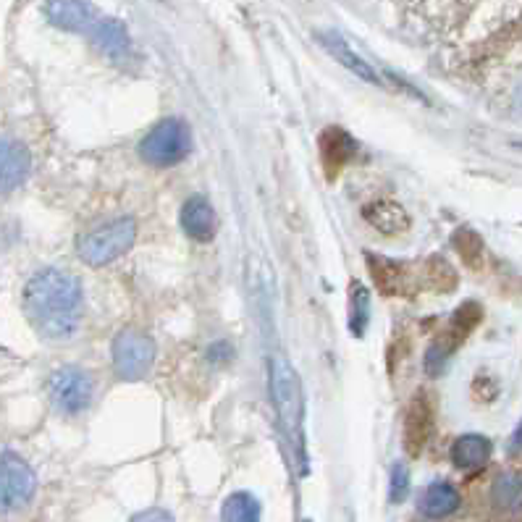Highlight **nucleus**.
Returning a JSON list of instances; mask_svg holds the SVG:
<instances>
[{
	"mask_svg": "<svg viewBox=\"0 0 522 522\" xmlns=\"http://www.w3.org/2000/svg\"><path fill=\"white\" fill-rule=\"evenodd\" d=\"M32 171V155L27 145L14 137H0V197L24 187Z\"/></svg>",
	"mask_w": 522,
	"mask_h": 522,
	"instance_id": "11",
	"label": "nucleus"
},
{
	"mask_svg": "<svg viewBox=\"0 0 522 522\" xmlns=\"http://www.w3.org/2000/svg\"><path fill=\"white\" fill-rule=\"evenodd\" d=\"M192 150L189 126L179 119H163L142 137L140 158L153 168H171Z\"/></svg>",
	"mask_w": 522,
	"mask_h": 522,
	"instance_id": "5",
	"label": "nucleus"
},
{
	"mask_svg": "<svg viewBox=\"0 0 522 522\" xmlns=\"http://www.w3.org/2000/svg\"><path fill=\"white\" fill-rule=\"evenodd\" d=\"M37 475L16 452H0V515H16L35 499Z\"/></svg>",
	"mask_w": 522,
	"mask_h": 522,
	"instance_id": "7",
	"label": "nucleus"
},
{
	"mask_svg": "<svg viewBox=\"0 0 522 522\" xmlns=\"http://www.w3.org/2000/svg\"><path fill=\"white\" fill-rule=\"evenodd\" d=\"M134 239H137L134 218L119 216L82 234L77 239V255L82 258V263L92 265V268H103V265L119 260L121 255L132 250Z\"/></svg>",
	"mask_w": 522,
	"mask_h": 522,
	"instance_id": "3",
	"label": "nucleus"
},
{
	"mask_svg": "<svg viewBox=\"0 0 522 522\" xmlns=\"http://www.w3.org/2000/svg\"><path fill=\"white\" fill-rule=\"evenodd\" d=\"M491 502L499 512L515 515L522 509V473H504L491 488Z\"/></svg>",
	"mask_w": 522,
	"mask_h": 522,
	"instance_id": "20",
	"label": "nucleus"
},
{
	"mask_svg": "<svg viewBox=\"0 0 522 522\" xmlns=\"http://www.w3.org/2000/svg\"><path fill=\"white\" fill-rule=\"evenodd\" d=\"M362 218L383 237H399L410 231V213L394 200H373L362 208Z\"/></svg>",
	"mask_w": 522,
	"mask_h": 522,
	"instance_id": "16",
	"label": "nucleus"
},
{
	"mask_svg": "<svg viewBox=\"0 0 522 522\" xmlns=\"http://www.w3.org/2000/svg\"><path fill=\"white\" fill-rule=\"evenodd\" d=\"M21 305L42 339L63 342L77 334L82 323L84 289L74 273L61 268H40L29 276Z\"/></svg>",
	"mask_w": 522,
	"mask_h": 522,
	"instance_id": "1",
	"label": "nucleus"
},
{
	"mask_svg": "<svg viewBox=\"0 0 522 522\" xmlns=\"http://www.w3.org/2000/svg\"><path fill=\"white\" fill-rule=\"evenodd\" d=\"M318 40L323 42V48L331 53V56L336 58V61L342 63L344 69H349L355 77H360L362 82H368V84H376V87H381L383 79L378 77V71L370 66L365 58L357 53L352 45H349L347 40H344L342 35H336V32H323V35H318Z\"/></svg>",
	"mask_w": 522,
	"mask_h": 522,
	"instance_id": "17",
	"label": "nucleus"
},
{
	"mask_svg": "<svg viewBox=\"0 0 522 522\" xmlns=\"http://www.w3.org/2000/svg\"><path fill=\"white\" fill-rule=\"evenodd\" d=\"M433 433V402L425 391H418L415 397L410 399L407 410H404V423H402V441L404 449L418 457L425 449V444L431 441Z\"/></svg>",
	"mask_w": 522,
	"mask_h": 522,
	"instance_id": "9",
	"label": "nucleus"
},
{
	"mask_svg": "<svg viewBox=\"0 0 522 522\" xmlns=\"http://www.w3.org/2000/svg\"><path fill=\"white\" fill-rule=\"evenodd\" d=\"M370 321V300H368V289L355 281L352 289H349V328H352V334L360 339L365 334V328H368Z\"/></svg>",
	"mask_w": 522,
	"mask_h": 522,
	"instance_id": "22",
	"label": "nucleus"
},
{
	"mask_svg": "<svg viewBox=\"0 0 522 522\" xmlns=\"http://www.w3.org/2000/svg\"><path fill=\"white\" fill-rule=\"evenodd\" d=\"M389 494L394 504L404 502V496L410 494V473H407V467L404 465H394V470H391Z\"/></svg>",
	"mask_w": 522,
	"mask_h": 522,
	"instance_id": "25",
	"label": "nucleus"
},
{
	"mask_svg": "<svg viewBox=\"0 0 522 522\" xmlns=\"http://www.w3.org/2000/svg\"><path fill=\"white\" fill-rule=\"evenodd\" d=\"M491 452L494 446L486 436L481 433H467L452 444V465L457 470H465V473H475V470H483L491 460Z\"/></svg>",
	"mask_w": 522,
	"mask_h": 522,
	"instance_id": "18",
	"label": "nucleus"
},
{
	"mask_svg": "<svg viewBox=\"0 0 522 522\" xmlns=\"http://www.w3.org/2000/svg\"><path fill=\"white\" fill-rule=\"evenodd\" d=\"M268 381H271V399L276 420L286 441L297 444L302 433V381L292 362L284 355L271 357L268 365Z\"/></svg>",
	"mask_w": 522,
	"mask_h": 522,
	"instance_id": "2",
	"label": "nucleus"
},
{
	"mask_svg": "<svg viewBox=\"0 0 522 522\" xmlns=\"http://www.w3.org/2000/svg\"><path fill=\"white\" fill-rule=\"evenodd\" d=\"M113 357V370L116 376L126 383L142 381V378L150 373L155 362V344L153 339L137 328H124L116 339H113L111 347Z\"/></svg>",
	"mask_w": 522,
	"mask_h": 522,
	"instance_id": "8",
	"label": "nucleus"
},
{
	"mask_svg": "<svg viewBox=\"0 0 522 522\" xmlns=\"http://www.w3.org/2000/svg\"><path fill=\"white\" fill-rule=\"evenodd\" d=\"M129 522H174V517L168 515L166 509H145V512L134 515Z\"/></svg>",
	"mask_w": 522,
	"mask_h": 522,
	"instance_id": "26",
	"label": "nucleus"
},
{
	"mask_svg": "<svg viewBox=\"0 0 522 522\" xmlns=\"http://www.w3.org/2000/svg\"><path fill=\"white\" fill-rule=\"evenodd\" d=\"M454 250L460 252V258L465 260L467 265H478L483 255V242L475 231L460 229L454 234Z\"/></svg>",
	"mask_w": 522,
	"mask_h": 522,
	"instance_id": "24",
	"label": "nucleus"
},
{
	"mask_svg": "<svg viewBox=\"0 0 522 522\" xmlns=\"http://www.w3.org/2000/svg\"><path fill=\"white\" fill-rule=\"evenodd\" d=\"M483 310L478 302H465L452 313V318L446 321L439 334L433 336L431 347L425 352V373L428 376H441V370L446 368V362L452 360V355L462 344L467 342V336L473 334L475 326L481 323Z\"/></svg>",
	"mask_w": 522,
	"mask_h": 522,
	"instance_id": "4",
	"label": "nucleus"
},
{
	"mask_svg": "<svg viewBox=\"0 0 522 522\" xmlns=\"http://www.w3.org/2000/svg\"><path fill=\"white\" fill-rule=\"evenodd\" d=\"M460 502V491L452 483L436 481L420 496V512L425 517H431V520H444V517H452L460 509Z\"/></svg>",
	"mask_w": 522,
	"mask_h": 522,
	"instance_id": "19",
	"label": "nucleus"
},
{
	"mask_svg": "<svg viewBox=\"0 0 522 522\" xmlns=\"http://www.w3.org/2000/svg\"><path fill=\"white\" fill-rule=\"evenodd\" d=\"M425 279H428V284H431L433 289H439V292H452L454 286H457V273H454L452 265L446 263L444 258H439V255H433V258L428 260V265H425Z\"/></svg>",
	"mask_w": 522,
	"mask_h": 522,
	"instance_id": "23",
	"label": "nucleus"
},
{
	"mask_svg": "<svg viewBox=\"0 0 522 522\" xmlns=\"http://www.w3.org/2000/svg\"><path fill=\"white\" fill-rule=\"evenodd\" d=\"M90 35V42L95 45L100 56L108 58L111 63H129L134 53V45H132V35H129V29H126L124 21L119 19H98L95 21V27L87 32Z\"/></svg>",
	"mask_w": 522,
	"mask_h": 522,
	"instance_id": "10",
	"label": "nucleus"
},
{
	"mask_svg": "<svg viewBox=\"0 0 522 522\" xmlns=\"http://www.w3.org/2000/svg\"><path fill=\"white\" fill-rule=\"evenodd\" d=\"M365 263H368L370 279L383 297H410L412 279L407 265L386 258V255H376V252H365Z\"/></svg>",
	"mask_w": 522,
	"mask_h": 522,
	"instance_id": "12",
	"label": "nucleus"
},
{
	"mask_svg": "<svg viewBox=\"0 0 522 522\" xmlns=\"http://www.w3.org/2000/svg\"><path fill=\"white\" fill-rule=\"evenodd\" d=\"M509 452H522V423L517 425V431L512 433V441H509Z\"/></svg>",
	"mask_w": 522,
	"mask_h": 522,
	"instance_id": "27",
	"label": "nucleus"
},
{
	"mask_svg": "<svg viewBox=\"0 0 522 522\" xmlns=\"http://www.w3.org/2000/svg\"><path fill=\"white\" fill-rule=\"evenodd\" d=\"M216 226V210H213L208 197L195 195L181 205V229H184L189 239L210 242V239L216 237Z\"/></svg>",
	"mask_w": 522,
	"mask_h": 522,
	"instance_id": "15",
	"label": "nucleus"
},
{
	"mask_svg": "<svg viewBox=\"0 0 522 522\" xmlns=\"http://www.w3.org/2000/svg\"><path fill=\"white\" fill-rule=\"evenodd\" d=\"M45 16L66 32H90L98 21L90 0H45Z\"/></svg>",
	"mask_w": 522,
	"mask_h": 522,
	"instance_id": "14",
	"label": "nucleus"
},
{
	"mask_svg": "<svg viewBox=\"0 0 522 522\" xmlns=\"http://www.w3.org/2000/svg\"><path fill=\"white\" fill-rule=\"evenodd\" d=\"M355 150V140L349 137L347 129H342V126H328V129H323L321 137H318V158H321L323 174L331 181L339 179V174L352 161Z\"/></svg>",
	"mask_w": 522,
	"mask_h": 522,
	"instance_id": "13",
	"label": "nucleus"
},
{
	"mask_svg": "<svg viewBox=\"0 0 522 522\" xmlns=\"http://www.w3.org/2000/svg\"><path fill=\"white\" fill-rule=\"evenodd\" d=\"M221 522H260V502L247 491L231 494L221 507Z\"/></svg>",
	"mask_w": 522,
	"mask_h": 522,
	"instance_id": "21",
	"label": "nucleus"
},
{
	"mask_svg": "<svg viewBox=\"0 0 522 522\" xmlns=\"http://www.w3.org/2000/svg\"><path fill=\"white\" fill-rule=\"evenodd\" d=\"M48 397L61 415H69V418L82 415L95 399V378L90 370L79 365H63L50 373Z\"/></svg>",
	"mask_w": 522,
	"mask_h": 522,
	"instance_id": "6",
	"label": "nucleus"
}]
</instances>
